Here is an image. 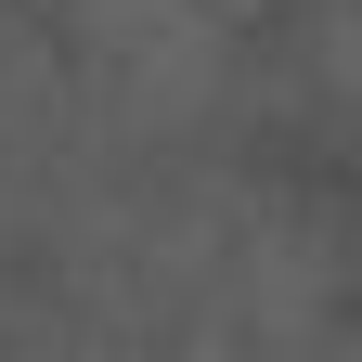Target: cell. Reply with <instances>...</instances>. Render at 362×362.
Instances as JSON below:
<instances>
[{
    "label": "cell",
    "instance_id": "6da1fadb",
    "mask_svg": "<svg viewBox=\"0 0 362 362\" xmlns=\"http://www.w3.org/2000/svg\"><path fill=\"white\" fill-rule=\"evenodd\" d=\"M52 13V52L65 90L90 117H129V129H181L220 90V26L207 0H39Z\"/></svg>",
    "mask_w": 362,
    "mask_h": 362
}]
</instances>
